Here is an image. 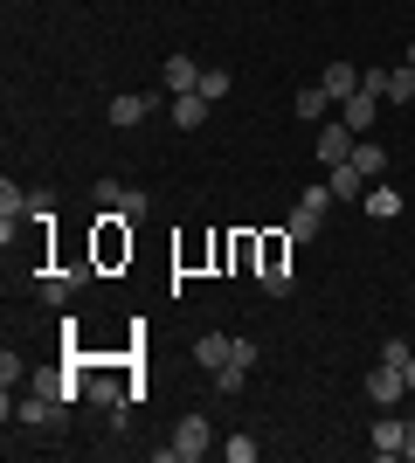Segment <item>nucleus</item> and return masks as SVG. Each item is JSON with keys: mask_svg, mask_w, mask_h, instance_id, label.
<instances>
[{"mask_svg": "<svg viewBox=\"0 0 415 463\" xmlns=\"http://www.w3.org/2000/svg\"><path fill=\"white\" fill-rule=\"evenodd\" d=\"M208 449H222L208 415H180V429H174V443L159 449V463H194V457H208Z\"/></svg>", "mask_w": 415, "mask_h": 463, "instance_id": "obj_1", "label": "nucleus"}, {"mask_svg": "<svg viewBox=\"0 0 415 463\" xmlns=\"http://www.w3.org/2000/svg\"><path fill=\"white\" fill-rule=\"evenodd\" d=\"M381 111H388V97H381V90H367V83H360V90L346 97V104H339V118H346V132H354V138H367V132H374V125H381Z\"/></svg>", "mask_w": 415, "mask_h": 463, "instance_id": "obj_2", "label": "nucleus"}, {"mask_svg": "<svg viewBox=\"0 0 415 463\" xmlns=\"http://www.w3.org/2000/svg\"><path fill=\"white\" fill-rule=\"evenodd\" d=\"M360 387H367V402H374V408H401V394H409V373L381 360V367L367 373V381H360Z\"/></svg>", "mask_w": 415, "mask_h": 463, "instance_id": "obj_3", "label": "nucleus"}, {"mask_svg": "<svg viewBox=\"0 0 415 463\" xmlns=\"http://www.w3.org/2000/svg\"><path fill=\"white\" fill-rule=\"evenodd\" d=\"M98 256H104V263L132 256V235H125V214H118V208H104V214H98Z\"/></svg>", "mask_w": 415, "mask_h": 463, "instance_id": "obj_4", "label": "nucleus"}, {"mask_svg": "<svg viewBox=\"0 0 415 463\" xmlns=\"http://www.w3.org/2000/svg\"><path fill=\"white\" fill-rule=\"evenodd\" d=\"M374 457H409V422L395 408H381V422H374Z\"/></svg>", "mask_w": 415, "mask_h": 463, "instance_id": "obj_5", "label": "nucleus"}, {"mask_svg": "<svg viewBox=\"0 0 415 463\" xmlns=\"http://www.w3.org/2000/svg\"><path fill=\"white\" fill-rule=\"evenodd\" d=\"M367 90H381L388 104H409L415 97V70L401 62V70H367Z\"/></svg>", "mask_w": 415, "mask_h": 463, "instance_id": "obj_6", "label": "nucleus"}, {"mask_svg": "<svg viewBox=\"0 0 415 463\" xmlns=\"http://www.w3.org/2000/svg\"><path fill=\"white\" fill-rule=\"evenodd\" d=\"M367 83V70H354V62H325V77H318V90L333 97V104H346V97Z\"/></svg>", "mask_w": 415, "mask_h": 463, "instance_id": "obj_7", "label": "nucleus"}, {"mask_svg": "<svg viewBox=\"0 0 415 463\" xmlns=\"http://www.w3.org/2000/svg\"><path fill=\"white\" fill-rule=\"evenodd\" d=\"M346 153H354V132H346V118H333V125H318V166H339Z\"/></svg>", "mask_w": 415, "mask_h": 463, "instance_id": "obj_8", "label": "nucleus"}, {"mask_svg": "<svg viewBox=\"0 0 415 463\" xmlns=\"http://www.w3.org/2000/svg\"><path fill=\"white\" fill-rule=\"evenodd\" d=\"M194 360L208 373H222L229 360H236V339H229V332H201V339H194Z\"/></svg>", "mask_w": 415, "mask_h": 463, "instance_id": "obj_9", "label": "nucleus"}, {"mask_svg": "<svg viewBox=\"0 0 415 463\" xmlns=\"http://www.w3.org/2000/svg\"><path fill=\"white\" fill-rule=\"evenodd\" d=\"M208 111H215V104H208L201 90H180V97H174V111H166V118H174L180 132H194V125H208Z\"/></svg>", "mask_w": 415, "mask_h": 463, "instance_id": "obj_10", "label": "nucleus"}, {"mask_svg": "<svg viewBox=\"0 0 415 463\" xmlns=\"http://www.w3.org/2000/svg\"><path fill=\"white\" fill-rule=\"evenodd\" d=\"M153 111H159L153 97H138V90H125L118 104H111V125H118V132H132V125H146V118H153Z\"/></svg>", "mask_w": 415, "mask_h": 463, "instance_id": "obj_11", "label": "nucleus"}, {"mask_svg": "<svg viewBox=\"0 0 415 463\" xmlns=\"http://www.w3.org/2000/svg\"><path fill=\"white\" fill-rule=\"evenodd\" d=\"M325 180H333L339 201H367V174H360L354 159H339V166H325Z\"/></svg>", "mask_w": 415, "mask_h": 463, "instance_id": "obj_12", "label": "nucleus"}, {"mask_svg": "<svg viewBox=\"0 0 415 463\" xmlns=\"http://www.w3.org/2000/svg\"><path fill=\"white\" fill-rule=\"evenodd\" d=\"M14 415H21V422H28V429H49V422H56V415H62V402H56V394H42V387H35V394H28V402H21Z\"/></svg>", "mask_w": 415, "mask_h": 463, "instance_id": "obj_13", "label": "nucleus"}, {"mask_svg": "<svg viewBox=\"0 0 415 463\" xmlns=\"http://www.w3.org/2000/svg\"><path fill=\"white\" fill-rule=\"evenodd\" d=\"M159 77H166V90H201V62L194 56H166V70H159Z\"/></svg>", "mask_w": 415, "mask_h": 463, "instance_id": "obj_14", "label": "nucleus"}, {"mask_svg": "<svg viewBox=\"0 0 415 463\" xmlns=\"http://www.w3.org/2000/svg\"><path fill=\"white\" fill-rule=\"evenodd\" d=\"M346 159H354V166H360L367 180H381V174H388V153H381L374 138H354V153H346Z\"/></svg>", "mask_w": 415, "mask_h": 463, "instance_id": "obj_15", "label": "nucleus"}, {"mask_svg": "<svg viewBox=\"0 0 415 463\" xmlns=\"http://www.w3.org/2000/svg\"><path fill=\"white\" fill-rule=\"evenodd\" d=\"M325 111H333V97L318 90V83H312V90H297V97H291V118H312V125H325Z\"/></svg>", "mask_w": 415, "mask_h": 463, "instance_id": "obj_16", "label": "nucleus"}, {"mask_svg": "<svg viewBox=\"0 0 415 463\" xmlns=\"http://www.w3.org/2000/svg\"><path fill=\"white\" fill-rule=\"evenodd\" d=\"M318 222H325V214L297 201V214H291V222H284V235H291V242H312V235H318Z\"/></svg>", "mask_w": 415, "mask_h": 463, "instance_id": "obj_17", "label": "nucleus"}, {"mask_svg": "<svg viewBox=\"0 0 415 463\" xmlns=\"http://www.w3.org/2000/svg\"><path fill=\"white\" fill-rule=\"evenodd\" d=\"M367 214H374V222L401 214V194H395V187H367Z\"/></svg>", "mask_w": 415, "mask_h": 463, "instance_id": "obj_18", "label": "nucleus"}, {"mask_svg": "<svg viewBox=\"0 0 415 463\" xmlns=\"http://www.w3.org/2000/svg\"><path fill=\"white\" fill-rule=\"evenodd\" d=\"M291 284H297V277L284 270V263H263V290H270V298H291Z\"/></svg>", "mask_w": 415, "mask_h": 463, "instance_id": "obj_19", "label": "nucleus"}, {"mask_svg": "<svg viewBox=\"0 0 415 463\" xmlns=\"http://www.w3.org/2000/svg\"><path fill=\"white\" fill-rule=\"evenodd\" d=\"M146 208H153V201H146V187H118V214H125V222H138Z\"/></svg>", "mask_w": 415, "mask_h": 463, "instance_id": "obj_20", "label": "nucleus"}, {"mask_svg": "<svg viewBox=\"0 0 415 463\" xmlns=\"http://www.w3.org/2000/svg\"><path fill=\"white\" fill-rule=\"evenodd\" d=\"M201 97L222 104V97H229V70H201Z\"/></svg>", "mask_w": 415, "mask_h": 463, "instance_id": "obj_21", "label": "nucleus"}, {"mask_svg": "<svg viewBox=\"0 0 415 463\" xmlns=\"http://www.w3.org/2000/svg\"><path fill=\"white\" fill-rule=\"evenodd\" d=\"M222 457H229V463H257V443H250V436H229V443H222Z\"/></svg>", "mask_w": 415, "mask_h": 463, "instance_id": "obj_22", "label": "nucleus"}, {"mask_svg": "<svg viewBox=\"0 0 415 463\" xmlns=\"http://www.w3.org/2000/svg\"><path fill=\"white\" fill-rule=\"evenodd\" d=\"M242 373H250V367H236V360H229V367H222V373H208V381H215V394H236V387H242Z\"/></svg>", "mask_w": 415, "mask_h": 463, "instance_id": "obj_23", "label": "nucleus"}, {"mask_svg": "<svg viewBox=\"0 0 415 463\" xmlns=\"http://www.w3.org/2000/svg\"><path fill=\"white\" fill-rule=\"evenodd\" d=\"M70 284H77V277H70ZM70 284H62V277H42V305H70Z\"/></svg>", "mask_w": 415, "mask_h": 463, "instance_id": "obj_24", "label": "nucleus"}, {"mask_svg": "<svg viewBox=\"0 0 415 463\" xmlns=\"http://www.w3.org/2000/svg\"><path fill=\"white\" fill-rule=\"evenodd\" d=\"M381 360H388V367H409L415 353H409V339H381Z\"/></svg>", "mask_w": 415, "mask_h": 463, "instance_id": "obj_25", "label": "nucleus"}, {"mask_svg": "<svg viewBox=\"0 0 415 463\" xmlns=\"http://www.w3.org/2000/svg\"><path fill=\"white\" fill-rule=\"evenodd\" d=\"M0 381H7V387H21V381H28V367H21L14 353H0Z\"/></svg>", "mask_w": 415, "mask_h": 463, "instance_id": "obj_26", "label": "nucleus"}, {"mask_svg": "<svg viewBox=\"0 0 415 463\" xmlns=\"http://www.w3.org/2000/svg\"><path fill=\"white\" fill-rule=\"evenodd\" d=\"M401 373H409V394H415V360H409V367H401Z\"/></svg>", "mask_w": 415, "mask_h": 463, "instance_id": "obj_27", "label": "nucleus"}, {"mask_svg": "<svg viewBox=\"0 0 415 463\" xmlns=\"http://www.w3.org/2000/svg\"><path fill=\"white\" fill-rule=\"evenodd\" d=\"M401 62H409V70H415V42H409V56H401Z\"/></svg>", "mask_w": 415, "mask_h": 463, "instance_id": "obj_28", "label": "nucleus"}, {"mask_svg": "<svg viewBox=\"0 0 415 463\" xmlns=\"http://www.w3.org/2000/svg\"><path fill=\"white\" fill-rule=\"evenodd\" d=\"M409 463H415V429H409Z\"/></svg>", "mask_w": 415, "mask_h": 463, "instance_id": "obj_29", "label": "nucleus"}]
</instances>
